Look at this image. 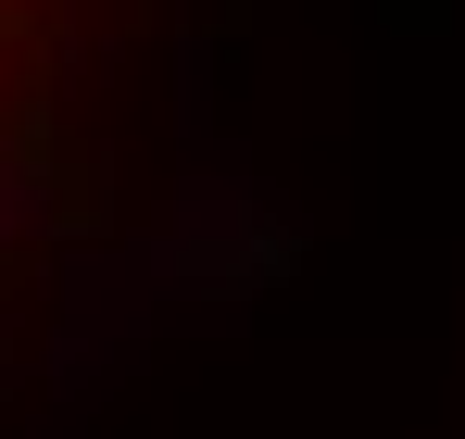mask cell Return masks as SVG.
Wrapping results in <instances>:
<instances>
[{"label": "cell", "instance_id": "6da1fadb", "mask_svg": "<svg viewBox=\"0 0 465 439\" xmlns=\"http://www.w3.org/2000/svg\"><path fill=\"white\" fill-rule=\"evenodd\" d=\"M163 0H0V339L114 239Z\"/></svg>", "mask_w": 465, "mask_h": 439}]
</instances>
